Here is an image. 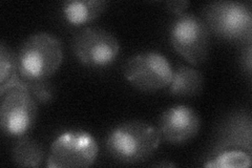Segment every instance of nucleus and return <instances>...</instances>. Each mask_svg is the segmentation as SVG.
Instances as JSON below:
<instances>
[{"label":"nucleus","mask_w":252,"mask_h":168,"mask_svg":"<svg viewBox=\"0 0 252 168\" xmlns=\"http://www.w3.org/2000/svg\"><path fill=\"white\" fill-rule=\"evenodd\" d=\"M106 6L104 0H72L62 3V14L70 25L81 26L97 19Z\"/></svg>","instance_id":"obj_11"},{"label":"nucleus","mask_w":252,"mask_h":168,"mask_svg":"<svg viewBox=\"0 0 252 168\" xmlns=\"http://www.w3.org/2000/svg\"><path fill=\"white\" fill-rule=\"evenodd\" d=\"M200 129L199 114L187 105H175L165 109L158 122L161 139L172 145H180L192 140Z\"/></svg>","instance_id":"obj_9"},{"label":"nucleus","mask_w":252,"mask_h":168,"mask_svg":"<svg viewBox=\"0 0 252 168\" xmlns=\"http://www.w3.org/2000/svg\"><path fill=\"white\" fill-rule=\"evenodd\" d=\"M0 125L2 132L12 138H20L33 129L38 116V103L21 82L0 94Z\"/></svg>","instance_id":"obj_5"},{"label":"nucleus","mask_w":252,"mask_h":168,"mask_svg":"<svg viewBox=\"0 0 252 168\" xmlns=\"http://www.w3.org/2000/svg\"><path fill=\"white\" fill-rule=\"evenodd\" d=\"M72 49L75 57L83 66L104 68L117 60L121 46L118 38L99 27L84 28L74 36Z\"/></svg>","instance_id":"obj_6"},{"label":"nucleus","mask_w":252,"mask_h":168,"mask_svg":"<svg viewBox=\"0 0 252 168\" xmlns=\"http://www.w3.org/2000/svg\"><path fill=\"white\" fill-rule=\"evenodd\" d=\"M170 43L178 54L193 66L206 61L210 50V31L203 18L192 13H183L172 21Z\"/></svg>","instance_id":"obj_4"},{"label":"nucleus","mask_w":252,"mask_h":168,"mask_svg":"<svg viewBox=\"0 0 252 168\" xmlns=\"http://www.w3.org/2000/svg\"><path fill=\"white\" fill-rule=\"evenodd\" d=\"M204 22L209 31L228 41H248L252 34L250 7L240 1H215L204 9Z\"/></svg>","instance_id":"obj_3"},{"label":"nucleus","mask_w":252,"mask_h":168,"mask_svg":"<svg viewBox=\"0 0 252 168\" xmlns=\"http://www.w3.org/2000/svg\"><path fill=\"white\" fill-rule=\"evenodd\" d=\"M204 86V76L199 69L179 66L173 70L167 93L177 98H189L199 95Z\"/></svg>","instance_id":"obj_10"},{"label":"nucleus","mask_w":252,"mask_h":168,"mask_svg":"<svg viewBox=\"0 0 252 168\" xmlns=\"http://www.w3.org/2000/svg\"><path fill=\"white\" fill-rule=\"evenodd\" d=\"M17 54L4 41L0 43V94L21 82Z\"/></svg>","instance_id":"obj_13"},{"label":"nucleus","mask_w":252,"mask_h":168,"mask_svg":"<svg viewBox=\"0 0 252 168\" xmlns=\"http://www.w3.org/2000/svg\"><path fill=\"white\" fill-rule=\"evenodd\" d=\"M173 69L168 59L158 52L132 56L124 66V77L135 89L154 93L169 85Z\"/></svg>","instance_id":"obj_8"},{"label":"nucleus","mask_w":252,"mask_h":168,"mask_svg":"<svg viewBox=\"0 0 252 168\" xmlns=\"http://www.w3.org/2000/svg\"><path fill=\"white\" fill-rule=\"evenodd\" d=\"M242 62H243L244 69H246L247 74L250 75L251 74V45L250 44L243 53Z\"/></svg>","instance_id":"obj_18"},{"label":"nucleus","mask_w":252,"mask_h":168,"mask_svg":"<svg viewBox=\"0 0 252 168\" xmlns=\"http://www.w3.org/2000/svg\"><path fill=\"white\" fill-rule=\"evenodd\" d=\"M25 82L28 91L33 96L37 103L47 104L53 101L55 97V86L50 81V79L41 80V81Z\"/></svg>","instance_id":"obj_16"},{"label":"nucleus","mask_w":252,"mask_h":168,"mask_svg":"<svg viewBox=\"0 0 252 168\" xmlns=\"http://www.w3.org/2000/svg\"><path fill=\"white\" fill-rule=\"evenodd\" d=\"M228 133L230 143H228L227 146L240 145L248 148V150L251 149V121L249 117L232 119L229 121Z\"/></svg>","instance_id":"obj_14"},{"label":"nucleus","mask_w":252,"mask_h":168,"mask_svg":"<svg viewBox=\"0 0 252 168\" xmlns=\"http://www.w3.org/2000/svg\"><path fill=\"white\" fill-rule=\"evenodd\" d=\"M44 158L41 144L30 137L18 138L12 149V160L19 167H39Z\"/></svg>","instance_id":"obj_12"},{"label":"nucleus","mask_w":252,"mask_h":168,"mask_svg":"<svg viewBox=\"0 0 252 168\" xmlns=\"http://www.w3.org/2000/svg\"><path fill=\"white\" fill-rule=\"evenodd\" d=\"M18 70L23 81L33 82L50 79L63 61L60 40L46 32L29 36L17 54Z\"/></svg>","instance_id":"obj_2"},{"label":"nucleus","mask_w":252,"mask_h":168,"mask_svg":"<svg viewBox=\"0 0 252 168\" xmlns=\"http://www.w3.org/2000/svg\"><path fill=\"white\" fill-rule=\"evenodd\" d=\"M98 143L84 131H67L54 140L46 160L49 168L90 167L96 162Z\"/></svg>","instance_id":"obj_7"},{"label":"nucleus","mask_w":252,"mask_h":168,"mask_svg":"<svg viewBox=\"0 0 252 168\" xmlns=\"http://www.w3.org/2000/svg\"><path fill=\"white\" fill-rule=\"evenodd\" d=\"M189 4H190V2L188 0H182V1H167L165 3L166 9L177 16L185 13L184 11L189 6Z\"/></svg>","instance_id":"obj_17"},{"label":"nucleus","mask_w":252,"mask_h":168,"mask_svg":"<svg viewBox=\"0 0 252 168\" xmlns=\"http://www.w3.org/2000/svg\"><path fill=\"white\" fill-rule=\"evenodd\" d=\"M161 143L158 129L141 120L121 123L105 141L108 155L123 164H140L151 158Z\"/></svg>","instance_id":"obj_1"},{"label":"nucleus","mask_w":252,"mask_h":168,"mask_svg":"<svg viewBox=\"0 0 252 168\" xmlns=\"http://www.w3.org/2000/svg\"><path fill=\"white\" fill-rule=\"evenodd\" d=\"M251 157L241 149H227L216 156L210 162L205 164L206 167H249Z\"/></svg>","instance_id":"obj_15"}]
</instances>
